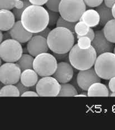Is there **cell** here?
Segmentation results:
<instances>
[{"instance_id": "8fae6325", "label": "cell", "mask_w": 115, "mask_h": 130, "mask_svg": "<svg viewBox=\"0 0 115 130\" xmlns=\"http://www.w3.org/2000/svg\"><path fill=\"white\" fill-rule=\"evenodd\" d=\"M26 48L28 52L35 57L40 54L47 53L49 50L47 39L36 34H34L33 37L28 42Z\"/></svg>"}, {"instance_id": "ac0fdd59", "label": "cell", "mask_w": 115, "mask_h": 130, "mask_svg": "<svg viewBox=\"0 0 115 130\" xmlns=\"http://www.w3.org/2000/svg\"><path fill=\"white\" fill-rule=\"evenodd\" d=\"M88 96H108L109 91L107 86L100 82L90 85L88 90Z\"/></svg>"}, {"instance_id": "9a60e30c", "label": "cell", "mask_w": 115, "mask_h": 130, "mask_svg": "<svg viewBox=\"0 0 115 130\" xmlns=\"http://www.w3.org/2000/svg\"><path fill=\"white\" fill-rule=\"evenodd\" d=\"M14 13L9 10H0V29L1 31H8L14 25L16 21Z\"/></svg>"}, {"instance_id": "d590c367", "label": "cell", "mask_w": 115, "mask_h": 130, "mask_svg": "<svg viewBox=\"0 0 115 130\" xmlns=\"http://www.w3.org/2000/svg\"><path fill=\"white\" fill-rule=\"evenodd\" d=\"M108 87L111 92H115V76L109 79L108 83Z\"/></svg>"}, {"instance_id": "cb8c5ba5", "label": "cell", "mask_w": 115, "mask_h": 130, "mask_svg": "<svg viewBox=\"0 0 115 130\" xmlns=\"http://www.w3.org/2000/svg\"><path fill=\"white\" fill-rule=\"evenodd\" d=\"M78 94L76 89L68 83L61 84V89L59 96H76Z\"/></svg>"}, {"instance_id": "6da1fadb", "label": "cell", "mask_w": 115, "mask_h": 130, "mask_svg": "<svg viewBox=\"0 0 115 130\" xmlns=\"http://www.w3.org/2000/svg\"><path fill=\"white\" fill-rule=\"evenodd\" d=\"M49 13L42 6L31 5L24 10L21 21L29 32L35 34L47 28L49 24Z\"/></svg>"}, {"instance_id": "30bf717a", "label": "cell", "mask_w": 115, "mask_h": 130, "mask_svg": "<svg viewBox=\"0 0 115 130\" xmlns=\"http://www.w3.org/2000/svg\"><path fill=\"white\" fill-rule=\"evenodd\" d=\"M77 82L79 87L84 91L88 89L95 83L101 82V78L96 73L95 68L80 71L77 76Z\"/></svg>"}, {"instance_id": "b9f144b4", "label": "cell", "mask_w": 115, "mask_h": 130, "mask_svg": "<svg viewBox=\"0 0 115 130\" xmlns=\"http://www.w3.org/2000/svg\"><path fill=\"white\" fill-rule=\"evenodd\" d=\"M112 15H113V18L115 19V4L113 5V7H112Z\"/></svg>"}, {"instance_id": "f35d334b", "label": "cell", "mask_w": 115, "mask_h": 130, "mask_svg": "<svg viewBox=\"0 0 115 130\" xmlns=\"http://www.w3.org/2000/svg\"><path fill=\"white\" fill-rule=\"evenodd\" d=\"M103 1L106 6L111 9L115 4V0H103Z\"/></svg>"}, {"instance_id": "836d02e7", "label": "cell", "mask_w": 115, "mask_h": 130, "mask_svg": "<svg viewBox=\"0 0 115 130\" xmlns=\"http://www.w3.org/2000/svg\"><path fill=\"white\" fill-rule=\"evenodd\" d=\"M29 1L32 5L42 6L47 4L48 0H29Z\"/></svg>"}, {"instance_id": "277c9868", "label": "cell", "mask_w": 115, "mask_h": 130, "mask_svg": "<svg viewBox=\"0 0 115 130\" xmlns=\"http://www.w3.org/2000/svg\"><path fill=\"white\" fill-rule=\"evenodd\" d=\"M86 10L83 0H61L59 12L61 17L71 22H78Z\"/></svg>"}, {"instance_id": "f546056e", "label": "cell", "mask_w": 115, "mask_h": 130, "mask_svg": "<svg viewBox=\"0 0 115 130\" xmlns=\"http://www.w3.org/2000/svg\"><path fill=\"white\" fill-rule=\"evenodd\" d=\"M61 0H48L45 6L48 9L55 12H59V7Z\"/></svg>"}, {"instance_id": "7a4b0ae2", "label": "cell", "mask_w": 115, "mask_h": 130, "mask_svg": "<svg viewBox=\"0 0 115 130\" xmlns=\"http://www.w3.org/2000/svg\"><path fill=\"white\" fill-rule=\"evenodd\" d=\"M47 42L49 50L53 53H68L74 45V34L66 28L57 27L51 30Z\"/></svg>"}, {"instance_id": "5b68a950", "label": "cell", "mask_w": 115, "mask_h": 130, "mask_svg": "<svg viewBox=\"0 0 115 130\" xmlns=\"http://www.w3.org/2000/svg\"><path fill=\"white\" fill-rule=\"evenodd\" d=\"M94 66L96 73L101 78L111 79L115 76V54L106 52L98 55Z\"/></svg>"}, {"instance_id": "ffe728a7", "label": "cell", "mask_w": 115, "mask_h": 130, "mask_svg": "<svg viewBox=\"0 0 115 130\" xmlns=\"http://www.w3.org/2000/svg\"><path fill=\"white\" fill-rule=\"evenodd\" d=\"M34 57L28 54H23L21 57L16 62L22 71L27 69H33Z\"/></svg>"}, {"instance_id": "7402d4cb", "label": "cell", "mask_w": 115, "mask_h": 130, "mask_svg": "<svg viewBox=\"0 0 115 130\" xmlns=\"http://www.w3.org/2000/svg\"><path fill=\"white\" fill-rule=\"evenodd\" d=\"M31 5L29 0H20L14 9H12V12L14 13L16 19L17 21L21 20V16L24 10Z\"/></svg>"}, {"instance_id": "484cf974", "label": "cell", "mask_w": 115, "mask_h": 130, "mask_svg": "<svg viewBox=\"0 0 115 130\" xmlns=\"http://www.w3.org/2000/svg\"><path fill=\"white\" fill-rule=\"evenodd\" d=\"M77 22H71L66 20L60 16L57 23V27H62L69 29L73 34H75V26H76Z\"/></svg>"}, {"instance_id": "e0dca14e", "label": "cell", "mask_w": 115, "mask_h": 130, "mask_svg": "<svg viewBox=\"0 0 115 130\" xmlns=\"http://www.w3.org/2000/svg\"><path fill=\"white\" fill-rule=\"evenodd\" d=\"M79 21L84 23L90 28H94L100 24V18L97 11L89 9L83 13Z\"/></svg>"}, {"instance_id": "603a6c76", "label": "cell", "mask_w": 115, "mask_h": 130, "mask_svg": "<svg viewBox=\"0 0 115 130\" xmlns=\"http://www.w3.org/2000/svg\"><path fill=\"white\" fill-rule=\"evenodd\" d=\"M1 96H19L20 94L16 86L14 85H5L0 90Z\"/></svg>"}, {"instance_id": "3957f363", "label": "cell", "mask_w": 115, "mask_h": 130, "mask_svg": "<svg viewBox=\"0 0 115 130\" xmlns=\"http://www.w3.org/2000/svg\"><path fill=\"white\" fill-rule=\"evenodd\" d=\"M97 57V54L92 46L87 50H82L76 44L69 53V63L79 71L92 68Z\"/></svg>"}, {"instance_id": "9c48e42d", "label": "cell", "mask_w": 115, "mask_h": 130, "mask_svg": "<svg viewBox=\"0 0 115 130\" xmlns=\"http://www.w3.org/2000/svg\"><path fill=\"white\" fill-rule=\"evenodd\" d=\"M21 71L16 63H6L0 67V81L4 85H15L20 80Z\"/></svg>"}, {"instance_id": "8d00e7d4", "label": "cell", "mask_w": 115, "mask_h": 130, "mask_svg": "<svg viewBox=\"0 0 115 130\" xmlns=\"http://www.w3.org/2000/svg\"><path fill=\"white\" fill-rule=\"evenodd\" d=\"M21 96H39V95L37 92L28 90L25 91L21 95Z\"/></svg>"}, {"instance_id": "ab89813d", "label": "cell", "mask_w": 115, "mask_h": 130, "mask_svg": "<svg viewBox=\"0 0 115 130\" xmlns=\"http://www.w3.org/2000/svg\"><path fill=\"white\" fill-rule=\"evenodd\" d=\"M3 35H4V39H3V40L10 39L12 38L11 36L10 30L5 31V32H3Z\"/></svg>"}, {"instance_id": "ee69618b", "label": "cell", "mask_w": 115, "mask_h": 130, "mask_svg": "<svg viewBox=\"0 0 115 130\" xmlns=\"http://www.w3.org/2000/svg\"><path fill=\"white\" fill-rule=\"evenodd\" d=\"M113 53L115 54V47L114 48V50H113Z\"/></svg>"}, {"instance_id": "e575fe53", "label": "cell", "mask_w": 115, "mask_h": 130, "mask_svg": "<svg viewBox=\"0 0 115 130\" xmlns=\"http://www.w3.org/2000/svg\"><path fill=\"white\" fill-rule=\"evenodd\" d=\"M51 30L49 28H45L44 30H43L40 31V32H39V33H37V34H35L36 35H39V36H41L42 37H43L44 38H45L47 39V38L48 37V36H49V33L50 32Z\"/></svg>"}, {"instance_id": "60d3db41", "label": "cell", "mask_w": 115, "mask_h": 130, "mask_svg": "<svg viewBox=\"0 0 115 130\" xmlns=\"http://www.w3.org/2000/svg\"><path fill=\"white\" fill-rule=\"evenodd\" d=\"M3 39H4L3 32H2V31H0V42H1V43H2L4 41Z\"/></svg>"}, {"instance_id": "ba28073f", "label": "cell", "mask_w": 115, "mask_h": 130, "mask_svg": "<svg viewBox=\"0 0 115 130\" xmlns=\"http://www.w3.org/2000/svg\"><path fill=\"white\" fill-rule=\"evenodd\" d=\"M61 84L54 77H42L37 82L36 91L40 96H57Z\"/></svg>"}, {"instance_id": "2e32d148", "label": "cell", "mask_w": 115, "mask_h": 130, "mask_svg": "<svg viewBox=\"0 0 115 130\" xmlns=\"http://www.w3.org/2000/svg\"><path fill=\"white\" fill-rule=\"evenodd\" d=\"M39 79V75L34 69H27L21 72L20 81L27 87H34L36 85Z\"/></svg>"}, {"instance_id": "4316f807", "label": "cell", "mask_w": 115, "mask_h": 130, "mask_svg": "<svg viewBox=\"0 0 115 130\" xmlns=\"http://www.w3.org/2000/svg\"><path fill=\"white\" fill-rule=\"evenodd\" d=\"M20 0H0V10H12Z\"/></svg>"}, {"instance_id": "d6986e66", "label": "cell", "mask_w": 115, "mask_h": 130, "mask_svg": "<svg viewBox=\"0 0 115 130\" xmlns=\"http://www.w3.org/2000/svg\"><path fill=\"white\" fill-rule=\"evenodd\" d=\"M96 11L100 15V24L101 26H105L109 21L114 19L112 15V9L107 6L104 2L97 7Z\"/></svg>"}, {"instance_id": "44dd1931", "label": "cell", "mask_w": 115, "mask_h": 130, "mask_svg": "<svg viewBox=\"0 0 115 130\" xmlns=\"http://www.w3.org/2000/svg\"><path fill=\"white\" fill-rule=\"evenodd\" d=\"M103 32L106 38L108 40L112 43H115V19L109 21L104 26Z\"/></svg>"}, {"instance_id": "4fadbf2b", "label": "cell", "mask_w": 115, "mask_h": 130, "mask_svg": "<svg viewBox=\"0 0 115 130\" xmlns=\"http://www.w3.org/2000/svg\"><path fill=\"white\" fill-rule=\"evenodd\" d=\"M73 67L67 62H60L58 63L57 69L53 77L56 78L60 84L68 83L73 77Z\"/></svg>"}, {"instance_id": "52a82bcc", "label": "cell", "mask_w": 115, "mask_h": 130, "mask_svg": "<svg viewBox=\"0 0 115 130\" xmlns=\"http://www.w3.org/2000/svg\"><path fill=\"white\" fill-rule=\"evenodd\" d=\"M23 55V48L17 40L10 39L4 40L0 44V57L5 62L15 63Z\"/></svg>"}, {"instance_id": "8992f818", "label": "cell", "mask_w": 115, "mask_h": 130, "mask_svg": "<svg viewBox=\"0 0 115 130\" xmlns=\"http://www.w3.org/2000/svg\"><path fill=\"white\" fill-rule=\"evenodd\" d=\"M58 63V61L54 55L48 52L43 53L35 57L33 69L39 76H50L55 72Z\"/></svg>"}, {"instance_id": "4dcf8cb0", "label": "cell", "mask_w": 115, "mask_h": 130, "mask_svg": "<svg viewBox=\"0 0 115 130\" xmlns=\"http://www.w3.org/2000/svg\"><path fill=\"white\" fill-rule=\"evenodd\" d=\"M86 6L90 7H97L103 3V0H83Z\"/></svg>"}, {"instance_id": "d4e9b609", "label": "cell", "mask_w": 115, "mask_h": 130, "mask_svg": "<svg viewBox=\"0 0 115 130\" xmlns=\"http://www.w3.org/2000/svg\"><path fill=\"white\" fill-rule=\"evenodd\" d=\"M90 27L82 21H79L75 26V33L77 34V38L86 35L90 29Z\"/></svg>"}, {"instance_id": "d6a6232c", "label": "cell", "mask_w": 115, "mask_h": 130, "mask_svg": "<svg viewBox=\"0 0 115 130\" xmlns=\"http://www.w3.org/2000/svg\"><path fill=\"white\" fill-rule=\"evenodd\" d=\"M15 85L16 86V87L18 88V90H19L20 92V96L22 95L24 93H25V91H28V90H31V89L33 88H30V87H27V86H26L24 85L21 82V81H18L17 83H16L15 84Z\"/></svg>"}, {"instance_id": "1f68e13d", "label": "cell", "mask_w": 115, "mask_h": 130, "mask_svg": "<svg viewBox=\"0 0 115 130\" xmlns=\"http://www.w3.org/2000/svg\"><path fill=\"white\" fill-rule=\"evenodd\" d=\"M53 55L57 59V60L59 62H67L69 61V53H64V54H58L53 53Z\"/></svg>"}, {"instance_id": "74e56055", "label": "cell", "mask_w": 115, "mask_h": 130, "mask_svg": "<svg viewBox=\"0 0 115 130\" xmlns=\"http://www.w3.org/2000/svg\"><path fill=\"white\" fill-rule=\"evenodd\" d=\"M85 37H87L89 38H90V39L91 40V41L92 42L93 40L95 38V32L94 31V30L90 28L89 31H88V33L85 35V36H84Z\"/></svg>"}, {"instance_id": "83f0119b", "label": "cell", "mask_w": 115, "mask_h": 130, "mask_svg": "<svg viewBox=\"0 0 115 130\" xmlns=\"http://www.w3.org/2000/svg\"><path fill=\"white\" fill-rule=\"evenodd\" d=\"M77 44L82 50H87L92 46V41L88 37L83 36L78 38Z\"/></svg>"}, {"instance_id": "f1b7e54d", "label": "cell", "mask_w": 115, "mask_h": 130, "mask_svg": "<svg viewBox=\"0 0 115 130\" xmlns=\"http://www.w3.org/2000/svg\"><path fill=\"white\" fill-rule=\"evenodd\" d=\"M48 13H49V24L48 26H54V25H57L58 20L60 17V13L59 12H55L53 11L48 10Z\"/></svg>"}, {"instance_id": "5bb4252c", "label": "cell", "mask_w": 115, "mask_h": 130, "mask_svg": "<svg viewBox=\"0 0 115 130\" xmlns=\"http://www.w3.org/2000/svg\"><path fill=\"white\" fill-rule=\"evenodd\" d=\"M10 32L12 39L17 40L20 43L28 42L34 35L24 28L21 20H18L15 23L10 30Z\"/></svg>"}, {"instance_id": "7c38bea8", "label": "cell", "mask_w": 115, "mask_h": 130, "mask_svg": "<svg viewBox=\"0 0 115 130\" xmlns=\"http://www.w3.org/2000/svg\"><path fill=\"white\" fill-rule=\"evenodd\" d=\"M92 46L94 48L97 55L106 52H112L114 48L113 43L109 42L106 38L103 29L95 32V38L92 42Z\"/></svg>"}, {"instance_id": "7bdbcfd3", "label": "cell", "mask_w": 115, "mask_h": 130, "mask_svg": "<svg viewBox=\"0 0 115 130\" xmlns=\"http://www.w3.org/2000/svg\"><path fill=\"white\" fill-rule=\"evenodd\" d=\"M110 96H115V92L114 93H113V92H112V93L109 94V95Z\"/></svg>"}]
</instances>
